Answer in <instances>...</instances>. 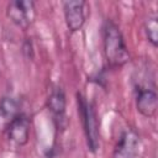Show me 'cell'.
Wrapping results in <instances>:
<instances>
[{"label": "cell", "mask_w": 158, "mask_h": 158, "mask_svg": "<svg viewBox=\"0 0 158 158\" xmlns=\"http://www.w3.org/2000/svg\"><path fill=\"white\" fill-rule=\"evenodd\" d=\"M102 44L105 59L111 68H121L130 60V53L120 27L111 20L102 25Z\"/></svg>", "instance_id": "1"}, {"label": "cell", "mask_w": 158, "mask_h": 158, "mask_svg": "<svg viewBox=\"0 0 158 158\" xmlns=\"http://www.w3.org/2000/svg\"><path fill=\"white\" fill-rule=\"evenodd\" d=\"M77 105L88 148L90 152L95 153L100 146V128L98 112L95 110V106L80 93L77 94Z\"/></svg>", "instance_id": "2"}, {"label": "cell", "mask_w": 158, "mask_h": 158, "mask_svg": "<svg viewBox=\"0 0 158 158\" xmlns=\"http://www.w3.org/2000/svg\"><path fill=\"white\" fill-rule=\"evenodd\" d=\"M143 144L137 135L131 128L125 130L112 152V158H142Z\"/></svg>", "instance_id": "3"}, {"label": "cell", "mask_w": 158, "mask_h": 158, "mask_svg": "<svg viewBox=\"0 0 158 158\" xmlns=\"http://www.w3.org/2000/svg\"><path fill=\"white\" fill-rule=\"evenodd\" d=\"M6 15L19 28L27 30L36 17L35 2L28 0L10 1L6 7Z\"/></svg>", "instance_id": "4"}, {"label": "cell", "mask_w": 158, "mask_h": 158, "mask_svg": "<svg viewBox=\"0 0 158 158\" xmlns=\"http://www.w3.org/2000/svg\"><path fill=\"white\" fill-rule=\"evenodd\" d=\"M135 98H136V107L137 111L144 117L154 116L158 107V96L156 91L154 84H135Z\"/></svg>", "instance_id": "5"}, {"label": "cell", "mask_w": 158, "mask_h": 158, "mask_svg": "<svg viewBox=\"0 0 158 158\" xmlns=\"http://www.w3.org/2000/svg\"><path fill=\"white\" fill-rule=\"evenodd\" d=\"M47 107L52 114L53 121L57 128H64L67 123L65 117V109H67V100L64 90L59 85H53L48 98H47Z\"/></svg>", "instance_id": "6"}, {"label": "cell", "mask_w": 158, "mask_h": 158, "mask_svg": "<svg viewBox=\"0 0 158 158\" xmlns=\"http://www.w3.org/2000/svg\"><path fill=\"white\" fill-rule=\"evenodd\" d=\"M86 2L83 0H69L63 2L65 25L70 32L81 30L86 20Z\"/></svg>", "instance_id": "7"}, {"label": "cell", "mask_w": 158, "mask_h": 158, "mask_svg": "<svg viewBox=\"0 0 158 158\" xmlns=\"http://www.w3.org/2000/svg\"><path fill=\"white\" fill-rule=\"evenodd\" d=\"M6 136L10 143L16 147H22L28 142L30 137V120L23 114L20 112L5 128Z\"/></svg>", "instance_id": "8"}, {"label": "cell", "mask_w": 158, "mask_h": 158, "mask_svg": "<svg viewBox=\"0 0 158 158\" xmlns=\"http://www.w3.org/2000/svg\"><path fill=\"white\" fill-rule=\"evenodd\" d=\"M19 114V101L12 96H4L0 101V128L5 130Z\"/></svg>", "instance_id": "9"}, {"label": "cell", "mask_w": 158, "mask_h": 158, "mask_svg": "<svg viewBox=\"0 0 158 158\" xmlns=\"http://www.w3.org/2000/svg\"><path fill=\"white\" fill-rule=\"evenodd\" d=\"M143 28H144V33H146L148 42L153 47H157V44H158V21H157V16L154 14L149 15L146 19Z\"/></svg>", "instance_id": "10"}]
</instances>
